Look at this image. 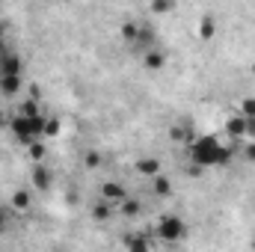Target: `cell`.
Returning <instances> with one entry per match:
<instances>
[{
	"instance_id": "cell-1",
	"label": "cell",
	"mask_w": 255,
	"mask_h": 252,
	"mask_svg": "<svg viewBox=\"0 0 255 252\" xmlns=\"http://www.w3.org/2000/svg\"><path fill=\"white\" fill-rule=\"evenodd\" d=\"M229 154H232V151H229L217 136H211V133L196 136L190 142V160L199 163V166H220V163L229 160Z\"/></svg>"
},
{
	"instance_id": "cell-2",
	"label": "cell",
	"mask_w": 255,
	"mask_h": 252,
	"mask_svg": "<svg viewBox=\"0 0 255 252\" xmlns=\"http://www.w3.org/2000/svg\"><path fill=\"white\" fill-rule=\"evenodd\" d=\"M157 235L166 241V244H172V241H178L181 235H184V223L178 220V217H166L163 223H160V229H157Z\"/></svg>"
},
{
	"instance_id": "cell-3",
	"label": "cell",
	"mask_w": 255,
	"mask_h": 252,
	"mask_svg": "<svg viewBox=\"0 0 255 252\" xmlns=\"http://www.w3.org/2000/svg\"><path fill=\"white\" fill-rule=\"evenodd\" d=\"M21 89V74H3L0 77V92L3 95H15Z\"/></svg>"
},
{
	"instance_id": "cell-4",
	"label": "cell",
	"mask_w": 255,
	"mask_h": 252,
	"mask_svg": "<svg viewBox=\"0 0 255 252\" xmlns=\"http://www.w3.org/2000/svg\"><path fill=\"white\" fill-rule=\"evenodd\" d=\"M15 211H27L30 208V193H24V190H18L15 196H12V202H9Z\"/></svg>"
},
{
	"instance_id": "cell-5",
	"label": "cell",
	"mask_w": 255,
	"mask_h": 252,
	"mask_svg": "<svg viewBox=\"0 0 255 252\" xmlns=\"http://www.w3.org/2000/svg\"><path fill=\"white\" fill-rule=\"evenodd\" d=\"M136 169H139V172H145V175H157V160H139V163H136Z\"/></svg>"
},
{
	"instance_id": "cell-6",
	"label": "cell",
	"mask_w": 255,
	"mask_h": 252,
	"mask_svg": "<svg viewBox=\"0 0 255 252\" xmlns=\"http://www.w3.org/2000/svg\"><path fill=\"white\" fill-rule=\"evenodd\" d=\"M163 60H166V57H163V54H157V51H154V54H151V51L145 54V65H148V68H160Z\"/></svg>"
},
{
	"instance_id": "cell-7",
	"label": "cell",
	"mask_w": 255,
	"mask_h": 252,
	"mask_svg": "<svg viewBox=\"0 0 255 252\" xmlns=\"http://www.w3.org/2000/svg\"><path fill=\"white\" fill-rule=\"evenodd\" d=\"M241 116H247V119H255V98H247V101L241 104Z\"/></svg>"
},
{
	"instance_id": "cell-8",
	"label": "cell",
	"mask_w": 255,
	"mask_h": 252,
	"mask_svg": "<svg viewBox=\"0 0 255 252\" xmlns=\"http://www.w3.org/2000/svg\"><path fill=\"white\" fill-rule=\"evenodd\" d=\"M60 133V119H45V136H57Z\"/></svg>"
},
{
	"instance_id": "cell-9",
	"label": "cell",
	"mask_w": 255,
	"mask_h": 252,
	"mask_svg": "<svg viewBox=\"0 0 255 252\" xmlns=\"http://www.w3.org/2000/svg\"><path fill=\"white\" fill-rule=\"evenodd\" d=\"M154 190H157V193H160V196H166V193H169V181H166V178H163V175H154Z\"/></svg>"
},
{
	"instance_id": "cell-10",
	"label": "cell",
	"mask_w": 255,
	"mask_h": 252,
	"mask_svg": "<svg viewBox=\"0 0 255 252\" xmlns=\"http://www.w3.org/2000/svg\"><path fill=\"white\" fill-rule=\"evenodd\" d=\"M33 178H36V187H48V178H51V175H48L45 169H36V175H33Z\"/></svg>"
},
{
	"instance_id": "cell-11",
	"label": "cell",
	"mask_w": 255,
	"mask_h": 252,
	"mask_svg": "<svg viewBox=\"0 0 255 252\" xmlns=\"http://www.w3.org/2000/svg\"><path fill=\"white\" fill-rule=\"evenodd\" d=\"M6 226H9V208L0 205V232H6Z\"/></svg>"
},
{
	"instance_id": "cell-12",
	"label": "cell",
	"mask_w": 255,
	"mask_h": 252,
	"mask_svg": "<svg viewBox=\"0 0 255 252\" xmlns=\"http://www.w3.org/2000/svg\"><path fill=\"white\" fill-rule=\"evenodd\" d=\"M211 33H214V24H211V21H205V24H202V36H205V39H208V36H211Z\"/></svg>"
},
{
	"instance_id": "cell-13",
	"label": "cell",
	"mask_w": 255,
	"mask_h": 252,
	"mask_svg": "<svg viewBox=\"0 0 255 252\" xmlns=\"http://www.w3.org/2000/svg\"><path fill=\"white\" fill-rule=\"evenodd\" d=\"M250 160H255V145H250Z\"/></svg>"
},
{
	"instance_id": "cell-14",
	"label": "cell",
	"mask_w": 255,
	"mask_h": 252,
	"mask_svg": "<svg viewBox=\"0 0 255 252\" xmlns=\"http://www.w3.org/2000/svg\"><path fill=\"white\" fill-rule=\"evenodd\" d=\"M6 122H9V119H6V116H3V110H0V125H6Z\"/></svg>"
},
{
	"instance_id": "cell-15",
	"label": "cell",
	"mask_w": 255,
	"mask_h": 252,
	"mask_svg": "<svg viewBox=\"0 0 255 252\" xmlns=\"http://www.w3.org/2000/svg\"><path fill=\"white\" fill-rule=\"evenodd\" d=\"M253 71H255V65H253Z\"/></svg>"
}]
</instances>
